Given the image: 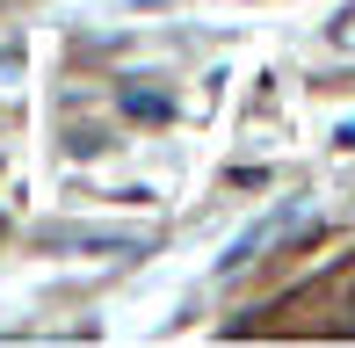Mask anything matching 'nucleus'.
<instances>
[{
  "instance_id": "nucleus-2",
  "label": "nucleus",
  "mask_w": 355,
  "mask_h": 348,
  "mask_svg": "<svg viewBox=\"0 0 355 348\" xmlns=\"http://www.w3.org/2000/svg\"><path fill=\"white\" fill-rule=\"evenodd\" d=\"M348 312H355V297H348Z\"/></svg>"
},
{
  "instance_id": "nucleus-1",
  "label": "nucleus",
  "mask_w": 355,
  "mask_h": 348,
  "mask_svg": "<svg viewBox=\"0 0 355 348\" xmlns=\"http://www.w3.org/2000/svg\"><path fill=\"white\" fill-rule=\"evenodd\" d=\"M312 232H319V211H312V196H283L276 211L261 218V225H247V232L232 240V254L218 261V276H239V268H247V261H261L268 247H283V240H312Z\"/></svg>"
}]
</instances>
